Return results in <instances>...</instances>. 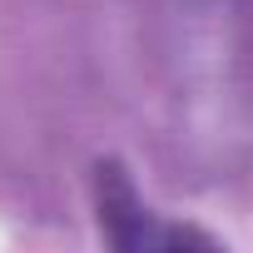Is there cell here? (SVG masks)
<instances>
[{"label":"cell","instance_id":"obj_1","mask_svg":"<svg viewBox=\"0 0 253 253\" xmlns=\"http://www.w3.org/2000/svg\"><path fill=\"white\" fill-rule=\"evenodd\" d=\"M89 189H94V218H99V238L119 253H174V248H204L213 253L218 238L194 228V223H174L164 213H154L129 169H124L119 159H99L94 174H89Z\"/></svg>","mask_w":253,"mask_h":253}]
</instances>
